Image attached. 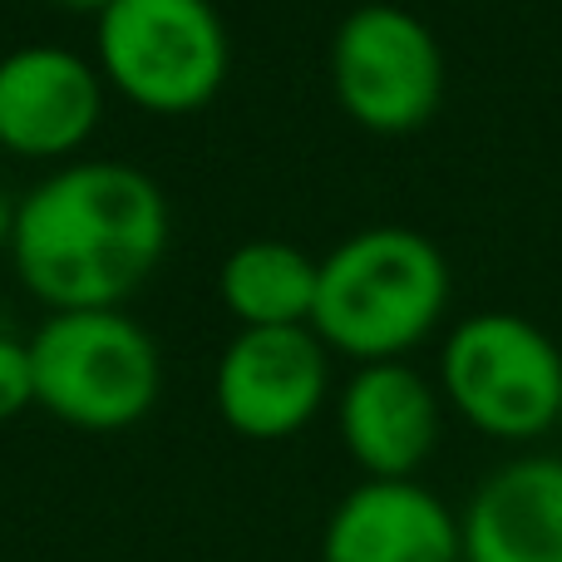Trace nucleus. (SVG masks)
<instances>
[{"label": "nucleus", "mask_w": 562, "mask_h": 562, "mask_svg": "<svg viewBox=\"0 0 562 562\" xmlns=\"http://www.w3.org/2000/svg\"><path fill=\"white\" fill-rule=\"evenodd\" d=\"M168 252V198L144 168L85 158L15 207L10 262L35 301L104 311L134 296Z\"/></svg>", "instance_id": "f257e3e1"}, {"label": "nucleus", "mask_w": 562, "mask_h": 562, "mask_svg": "<svg viewBox=\"0 0 562 562\" xmlns=\"http://www.w3.org/2000/svg\"><path fill=\"white\" fill-rule=\"evenodd\" d=\"M104 85L148 114H198L233 69V40L213 0H114L94 15Z\"/></svg>", "instance_id": "20e7f679"}, {"label": "nucleus", "mask_w": 562, "mask_h": 562, "mask_svg": "<svg viewBox=\"0 0 562 562\" xmlns=\"http://www.w3.org/2000/svg\"><path fill=\"white\" fill-rule=\"evenodd\" d=\"M439 390L469 429L528 445L562 419V350L538 321L479 311L449 330Z\"/></svg>", "instance_id": "39448f33"}, {"label": "nucleus", "mask_w": 562, "mask_h": 562, "mask_svg": "<svg viewBox=\"0 0 562 562\" xmlns=\"http://www.w3.org/2000/svg\"><path fill=\"white\" fill-rule=\"evenodd\" d=\"M49 5H65V10H89V15H104L114 0H49Z\"/></svg>", "instance_id": "2eb2a0df"}, {"label": "nucleus", "mask_w": 562, "mask_h": 562, "mask_svg": "<svg viewBox=\"0 0 562 562\" xmlns=\"http://www.w3.org/2000/svg\"><path fill=\"white\" fill-rule=\"evenodd\" d=\"M336 104L370 134H409L429 124L445 99L439 40L405 5H360L330 35Z\"/></svg>", "instance_id": "423d86ee"}, {"label": "nucleus", "mask_w": 562, "mask_h": 562, "mask_svg": "<svg viewBox=\"0 0 562 562\" xmlns=\"http://www.w3.org/2000/svg\"><path fill=\"white\" fill-rule=\"evenodd\" d=\"M35 405L89 435L128 429L154 409L164 385L158 346L134 316L104 311H49L30 336Z\"/></svg>", "instance_id": "7ed1b4c3"}, {"label": "nucleus", "mask_w": 562, "mask_h": 562, "mask_svg": "<svg viewBox=\"0 0 562 562\" xmlns=\"http://www.w3.org/2000/svg\"><path fill=\"white\" fill-rule=\"evenodd\" d=\"M35 405V366H30V340L0 336V425L20 409Z\"/></svg>", "instance_id": "ddd939ff"}, {"label": "nucleus", "mask_w": 562, "mask_h": 562, "mask_svg": "<svg viewBox=\"0 0 562 562\" xmlns=\"http://www.w3.org/2000/svg\"><path fill=\"white\" fill-rule=\"evenodd\" d=\"M449 262L415 227H360L321 257L311 330L326 350L375 366L405 360L449 306Z\"/></svg>", "instance_id": "f03ea898"}, {"label": "nucleus", "mask_w": 562, "mask_h": 562, "mask_svg": "<svg viewBox=\"0 0 562 562\" xmlns=\"http://www.w3.org/2000/svg\"><path fill=\"white\" fill-rule=\"evenodd\" d=\"M10 227H15V207H10L5 193H0V252H10Z\"/></svg>", "instance_id": "4468645a"}, {"label": "nucleus", "mask_w": 562, "mask_h": 562, "mask_svg": "<svg viewBox=\"0 0 562 562\" xmlns=\"http://www.w3.org/2000/svg\"><path fill=\"white\" fill-rule=\"evenodd\" d=\"M104 114V75L65 45H20L0 59V148L65 158L89 144Z\"/></svg>", "instance_id": "6e6552de"}, {"label": "nucleus", "mask_w": 562, "mask_h": 562, "mask_svg": "<svg viewBox=\"0 0 562 562\" xmlns=\"http://www.w3.org/2000/svg\"><path fill=\"white\" fill-rule=\"evenodd\" d=\"M464 562H562V454L508 459L459 514Z\"/></svg>", "instance_id": "9b49d317"}, {"label": "nucleus", "mask_w": 562, "mask_h": 562, "mask_svg": "<svg viewBox=\"0 0 562 562\" xmlns=\"http://www.w3.org/2000/svg\"><path fill=\"white\" fill-rule=\"evenodd\" d=\"M321 262L301 247L262 237L243 243L217 272V296L227 316L243 321V330H277V326H311L316 306Z\"/></svg>", "instance_id": "f8f14e48"}, {"label": "nucleus", "mask_w": 562, "mask_h": 562, "mask_svg": "<svg viewBox=\"0 0 562 562\" xmlns=\"http://www.w3.org/2000/svg\"><path fill=\"white\" fill-rule=\"evenodd\" d=\"M336 419L366 479H415L439 445V390L405 360H375L346 380Z\"/></svg>", "instance_id": "9d476101"}, {"label": "nucleus", "mask_w": 562, "mask_h": 562, "mask_svg": "<svg viewBox=\"0 0 562 562\" xmlns=\"http://www.w3.org/2000/svg\"><path fill=\"white\" fill-rule=\"evenodd\" d=\"M330 360L311 326L237 330L213 370L217 415L243 439H291L326 405Z\"/></svg>", "instance_id": "0eeeda50"}, {"label": "nucleus", "mask_w": 562, "mask_h": 562, "mask_svg": "<svg viewBox=\"0 0 562 562\" xmlns=\"http://www.w3.org/2000/svg\"><path fill=\"white\" fill-rule=\"evenodd\" d=\"M321 562H464L459 514L419 479H366L330 508Z\"/></svg>", "instance_id": "1a4fd4ad"}]
</instances>
